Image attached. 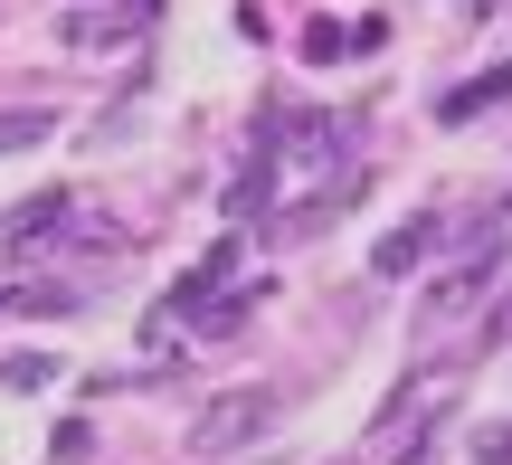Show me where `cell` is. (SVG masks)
Wrapping results in <instances>:
<instances>
[{"mask_svg": "<svg viewBox=\"0 0 512 465\" xmlns=\"http://www.w3.org/2000/svg\"><path fill=\"white\" fill-rule=\"evenodd\" d=\"M266 428H275V390H238V399H219V409H200L190 447H200V456H238V447H256Z\"/></svg>", "mask_w": 512, "mask_h": 465, "instance_id": "6da1fadb", "label": "cell"}, {"mask_svg": "<svg viewBox=\"0 0 512 465\" xmlns=\"http://www.w3.org/2000/svg\"><path fill=\"white\" fill-rule=\"evenodd\" d=\"M152 19H162V0H105V10H67L57 38H67V48H124V38H143Z\"/></svg>", "mask_w": 512, "mask_h": 465, "instance_id": "7a4b0ae2", "label": "cell"}, {"mask_svg": "<svg viewBox=\"0 0 512 465\" xmlns=\"http://www.w3.org/2000/svg\"><path fill=\"white\" fill-rule=\"evenodd\" d=\"M503 95H512V57H503V67H484V76H465V86H446L437 95V124H475V114H494Z\"/></svg>", "mask_w": 512, "mask_h": 465, "instance_id": "3957f363", "label": "cell"}, {"mask_svg": "<svg viewBox=\"0 0 512 465\" xmlns=\"http://www.w3.org/2000/svg\"><path fill=\"white\" fill-rule=\"evenodd\" d=\"M437 238H446V228L427 219V209H418V219H399V228H389L380 247H370V276H408V266H418L427 247H437Z\"/></svg>", "mask_w": 512, "mask_h": 465, "instance_id": "277c9868", "label": "cell"}, {"mask_svg": "<svg viewBox=\"0 0 512 465\" xmlns=\"http://www.w3.org/2000/svg\"><path fill=\"white\" fill-rule=\"evenodd\" d=\"M503 257H512V247H503V238H484V247H475V257H465V266H456V276H446V285H437V314H456V304H475V295H484V285H494V276H503Z\"/></svg>", "mask_w": 512, "mask_h": 465, "instance_id": "5b68a950", "label": "cell"}, {"mask_svg": "<svg viewBox=\"0 0 512 465\" xmlns=\"http://www.w3.org/2000/svg\"><path fill=\"white\" fill-rule=\"evenodd\" d=\"M228 266H238V247H209V257L190 266L181 285H171V314H209V295L228 285Z\"/></svg>", "mask_w": 512, "mask_h": 465, "instance_id": "8992f818", "label": "cell"}, {"mask_svg": "<svg viewBox=\"0 0 512 465\" xmlns=\"http://www.w3.org/2000/svg\"><path fill=\"white\" fill-rule=\"evenodd\" d=\"M57 219H67V190H38V200H29V209H19V219H10V247H29V238H48Z\"/></svg>", "mask_w": 512, "mask_h": 465, "instance_id": "52a82bcc", "label": "cell"}, {"mask_svg": "<svg viewBox=\"0 0 512 465\" xmlns=\"http://www.w3.org/2000/svg\"><path fill=\"white\" fill-rule=\"evenodd\" d=\"M48 133H57V114H38V105L0 114V152H29V143H48Z\"/></svg>", "mask_w": 512, "mask_h": 465, "instance_id": "ba28073f", "label": "cell"}, {"mask_svg": "<svg viewBox=\"0 0 512 465\" xmlns=\"http://www.w3.org/2000/svg\"><path fill=\"white\" fill-rule=\"evenodd\" d=\"M48 371H57L48 352H10V361H0V380H10V390H48Z\"/></svg>", "mask_w": 512, "mask_h": 465, "instance_id": "9c48e42d", "label": "cell"}, {"mask_svg": "<svg viewBox=\"0 0 512 465\" xmlns=\"http://www.w3.org/2000/svg\"><path fill=\"white\" fill-rule=\"evenodd\" d=\"M351 48V29H332V19H313V29H304V57H342Z\"/></svg>", "mask_w": 512, "mask_h": 465, "instance_id": "30bf717a", "label": "cell"}, {"mask_svg": "<svg viewBox=\"0 0 512 465\" xmlns=\"http://www.w3.org/2000/svg\"><path fill=\"white\" fill-rule=\"evenodd\" d=\"M475 456H484V465H512V428H484V437H475Z\"/></svg>", "mask_w": 512, "mask_h": 465, "instance_id": "8fae6325", "label": "cell"}]
</instances>
